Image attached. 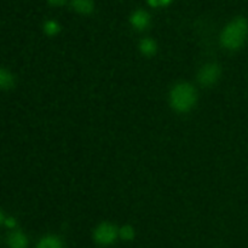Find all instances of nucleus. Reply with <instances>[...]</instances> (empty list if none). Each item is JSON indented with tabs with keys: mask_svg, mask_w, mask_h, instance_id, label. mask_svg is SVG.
Segmentation results:
<instances>
[{
	"mask_svg": "<svg viewBox=\"0 0 248 248\" xmlns=\"http://www.w3.org/2000/svg\"><path fill=\"white\" fill-rule=\"evenodd\" d=\"M248 34V22L244 17H236L227 24L220 34V43L227 50H237L245 44Z\"/></svg>",
	"mask_w": 248,
	"mask_h": 248,
	"instance_id": "f257e3e1",
	"label": "nucleus"
},
{
	"mask_svg": "<svg viewBox=\"0 0 248 248\" xmlns=\"http://www.w3.org/2000/svg\"><path fill=\"white\" fill-rule=\"evenodd\" d=\"M170 102L174 110L186 113L196 103V90L188 82L177 84L170 93Z\"/></svg>",
	"mask_w": 248,
	"mask_h": 248,
	"instance_id": "f03ea898",
	"label": "nucleus"
},
{
	"mask_svg": "<svg viewBox=\"0 0 248 248\" xmlns=\"http://www.w3.org/2000/svg\"><path fill=\"white\" fill-rule=\"evenodd\" d=\"M119 237V229L114 224L103 222L94 229L93 240L99 246H110Z\"/></svg>",
	"mask_w": 248,
	"mask_h": 248,
	"instance_id": "7ed1b4c3",
	"label": "nucleus"
},
{
	"mask_svg": "<svg viewBox=\"0 0 248 248\" xmlns=\"http://www.w3.org/2000/svg\"><path fill=\"white\" fill-rule=\"evenodd\" d=\"M220 77V68L216 63H208L203 65L198 74V81L202 86H212L213 84L217 82V80Z\"/></svg>",
	"mask_w": 248,
	"mask_h": 248,
	"instance_id": "20e7f679",
	"label": "nucleus"
},
{
	"mask_svg": "<svg viewBox=\"0 0 248 248\" xmlns=\"http://www.w3.org/2000/svg\"><path fill=\"white\" fill-rule=\"evenodd\" d=\"M130 22L132 24L133 28H136L137 31H143V29L147 28L150 23V16L145 10H136L135 12H132L130 17Z\"/></svg>",
	"mask_w": 248,
	"mask_h": 248,
	"instance_id": "39448f33",
	"label": "nucleus"
},
{
	"mask_svg": "<svg viewBox=\"0 0 248 248\" xmlns=\"http://www.w3.org/2000/svg\"><path fill=\"white\" fill-rule=\"evenodd\" d=\"M7 246L10 248H27L28 247V237L21 230H16L7 235Z\"/></svg>",
	"mask_w": 248,
	"mask_h": 248,
	"instance_id": "423d86ee",
	"label": "nucleus"
},
{
	"mask_svg": "<svg viewBox=\"0 0 248 248\" xmlns=\"http://www.w3.org/2000/svg\"><path fill=\"white\" fill-rule=\"evenodd\" d=\"M70 4L75 11L82 15L91 14L94 7L93 0H70Z\"/></svg>",
	"mask_w": 248,
	"mask_h": 248,
	"instance_id": "0eeeda50",
	"label": "nucleus"
},
{
	"mask_svg": "<svg viewBox=\"0 0 248 248\" xmlns=\"http://www.w3.org/2000/svg\"><path fill=\"white\" fill-rule=\"evenodd\" d=\"M36 248H64L62 240L56 235H46L36 245Z\"/></svg>",
	"mask_w": 248,
	"mask_h": 248,
	"instance_id": "6e6552de",
	"label": "nucleus"
},
{
	"mask_svg": "<svg viewBox=\"0 0 248 248\" xmlns=\"http://www.w3.org/2000/svg\"><path fill=\"white\" fill-rule=\"evenodd\" d=\"M156 43H155V40H153V39L144 38L140 40V52L144 56H147V57H152V56L156 52Z\"/></svg>",
	"mask_w": 248,
	"mask_h": 248,
	"instance_id": "1a4fd4ad",
	"label": "nucleus"
},
{
	"mask_svg": "<svg viewBox=\"0 0 248 248\" xmlns=\"http://www.w3.org/2000/svg\"><path fill=\"white\" fill-rule=\"evenodd\" d=\"M14 85H15L14 75L2 68V69L0 70V86H1V89L10 90L14 87Z\"/></svg>",
	"mask_w": 248,
	"mask_h": 248,
	"instance_id": "9d476101",
	"label": "nucleus"
},
{
	"mask_svg": "<svg viewBox=\"0 0 248 248\" xmlns=\"http://www.w3.org/2000/svg\"><path fill=\"white\" fill-rule=\"evenodd\" d=\"M135 229L131 225H124L123 228L119 229V237L124 241H131V240L135 239Z\"/></svg>",
	"mask_w": 248,
	"mask_h": 248,
	"instance_id": "9b49d317",
	"label": "nucleus"
},
{
	"mask_svg": "<svg viewBox=\"0 0 248 248\" xmlns=\"http://www.w3.org/2000/svg\"><path fill=\"white\" fill-rule=\"evenodd\" d=\"M60 24L56 21H53V19H48V21H46L45 23H44V31H45L47 35H56V34L60 31Z\"/></svg>",
	"mask_w": 248,
	"mask_h": 248,
	"instance_id": "f8f14e48",
	"label": "nucleus"
},
{
	"mask_svg": "<svg viewBox=\"0 0 248 248\" xmlns=\"http://www.w3.org/2000/svg\"><path fill=\"white\" fill-rule=\"evenodd\" d=\"M4 224L6 225L7 228H14L15 225H16V220H15V218H12V217L5 218V222H4Z\"/></svg>",
	"mask_w": 248,
	"mask_h": 248,
	"instance_id": "ddd939ff",
	"label": "nucleus"
},
{
	"mask_svg": "<svg viewBox=\"0 0 248 248\" xmlns=\"http://www.w3.org/2000/svg\"><path fill=\"white\" fill-rule=\"evenodd\" d=\"M48 4L52 5V6H62L67 2V0H47Z\"/></svg>",
	"mask_w": 248,
	"mask_h": 248,
	"instance_id": "4468645a",
	"label": "nucleus"
},
{
	"mask_svg": "<svg viewBox=\"0 0 248 248\" xmlns=\"http://www.w3.org/2000/svg\"><path fill=\"white\" fill-rule=\"evenodd\" d=\"M148 2H149L152 6H160V0H148Z\"/></svg>",
	"mask_w": 248,
	"mask_h": 248,
	"instance_id": "2eb2a0df",
	"label": "nucleus"
},
{
	"mask_svg": "<svg viewBox=\"0 0 248 248\" xmlns=\"http://www.w3.org/2000/svg\"><path fill=\"white\" fill-rule=\"evenodd\" d=\"M172 0H160V5H169Z\"/></svg>",
	"mask_w": 248,
	"mask_h": 248,
	"instance_id": "dca6fc26",
	"label": "nucleus"
}]
</instances>
